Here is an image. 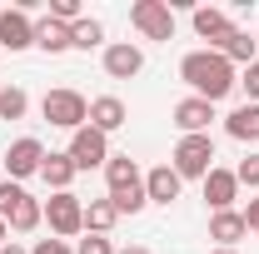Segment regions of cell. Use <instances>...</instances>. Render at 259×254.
I'll use <instances>...</instances> for the list:
<instances>
[{
	"label": "cell",
	"instance_id": "1",
	"mask_svg": "<svg viewBox=\"0 0 259 254\" xmlns=\"http://www.w3.org/2000/svg\"><path fill=\"white\" fill-rule=\"evenodd\" d=\"M180 80H185L199 100H209V105H220L225 95H234V85H239L234 65H229L220 50H190V55L180 60Z\"/></svg>",
	"mask_w": 259,
	"mask_h": 254
},
{
	"label": "cell",
	"instance_id": "2",
	"mask_svg": "<svg viewBox=\"0 0 259 254\" xmlns=\"http://www.w3.org/2000/svg\"><path fill=\"white\" fill-rule=\"evenodd\" d=\"M105 185H110V204H115V215H140L145 204H150V194H145V175H140V164L130 155H110L105 159Z\"/></svg>",
	"mask_w": 259,
	"mask_h": 254
},
{
	"label": "cell",
	"instance_id": "3",
	"mask_svg": "<svg viewBox=\"0 0 259 254\" xmlns=\"http://www.w3.org/2000/svg\"><path fill=\"white\" fill-rule=\"evenodd\" d=\"M0 220L10 224L15 234H30V229H40V224H45V204H40L25 185L0 180Z\"/></svg>",
	"mask_w": 259,
	"mask_h": 254
},
{
	"label": "cell",
	"instance_id": "4",
	"mask_svg": "<svg viewBox=\"0 0 259 254\" xmlns=\"http://www.w3.org/2000/svg\"><path fill=\"white\" fill-rule=\"evenodd\" d=\"M40 115L50 120L55 130H85L90 125V100L80 95V90H50V95L40 100Z\"/></svg>",
	"mask_w": 259,
	"mask_h": 254
},
{
	"label": "cell",
	"instance_id": "5",
	"mask_svg": "<svg viewBox=\"0 0 259 254\" xmlns=\"http://www.w3.org/2000/svg\"><path fill=\"white\" fill-rule=\"evenodd\" d=\"M169 164H175L180 180H204V175L214 170V140H209V135H180Z\"/></svg>",
	"mask_w": 259,
	"mask_h": 254
},
{
	"label": "cell",
	"instance_id": "6",
	"mask_svg": "<svg viewBox=\"0 0 259 254\" xmlns=\"http://www.w3.org/2000/svg\"><path fill=\"white\" fill-rule=\"evenodd\" d=\"M45 224H50V234L55 239H75V234H85V199L80 194H50L45 199Z\"/></svg>",
	"mask_w": 259,
	"mask_h": 254
},
{
	"label": "cell",
	"instance_id": "7",
	"mask_svg": "<svg viewBox=\"0 0 259 254\" xmlns=\"http://www.w3.org/2000/svg\"><path fill=\"white\" fill-rule=\"evenodd\" d=\"M130 25L145 40H175V10L164 0H135L130 5Z\"/></svg>",
	"mask_w": 259,
	"mask_h": 254
},
{
	"label": "cell",
	"instance_id": "8",
	"mask_svg": "<svg viewBox=\"0 0 259 254\" xmlns=\"http://www.w3.org/2000/svg\"><path fill=\"white\" fill-rule=\"evenodd\" d=\"M65 155H70V164H75V170H105V159H110V135H100V130H75V135H70V150H65Z\"/></svg>",
	"mask_w": 259,
	"mask_h": 254
},
{
	"label": "cell",
	"instance_id": "9",
	"mask_svg": "<svg viewBox=\"0 0 259 254\" xmlns=\"http://www.w3.org/2000/svg\"><path fill=\"white\" fill-rule=\"evenodd\" d=\"M40 164H45V145L35 140V135H20L10 150H5V180H30V175H40Z\"/></svg>",
	"mask_w": 259,
	"mask_h": 254
},
{
	"label": "cell",
	"instance_id": "10",
	"mask_svg": "<svg viewBox=\"0 0 259 254\" xmlns=\"http://www.w3.org/2000/svg\"><path fill=\"white\" fill-rule=\"evenodd\" d=\"M105 75L110 80H135L140 70H145V50L140 45H130V40H115V45H105Z\"/></svg>",
	"mask_w": 259,
	"mask_h": 254
},
{
	"label": "cell",
	"instance_id": "11",
	"mask_svg": "<svg viewBox=\"0 0 259 254\" xmlns=\"http://www.w3.org/2000/svg\"><path fill=\"white\" fill-rule=\"evenodd\" d=\"M0 45H5L10 55L35 45V20L25 15V10H0Z\"/></svg>",
	"mask_w": 259,
	"mask_h": 254
},
{
	"label": "cell",
	"instance_id": "12",
	"mask_svg": "<svg viewBox=\"0 0 259 254\" xmlns=\"http://www.w3.org/2000/svg\"><path fill=\"white\" fill-rule=\"evenodd\" d=\"M234 199H239V180H234V170H209L204 175V204L220 215V209H234Z\"/></svg>",
	"mask_w": 259,
	"mask_h": 254
},
{
	"label": "cell",
	"instance_id": "13",
	"mask_svg": "<svg viewBox=\"0 0 259 254\" xmlns=\"http://www.w3.org/2000/svg\"><path fill=\"white\" fill-rule=\"evenodd\" d=\"M209 120H214V105L199 95H185L180 105H175V125H180V135H209Z\"/></svg>",
	"mask_w": 259,
	"mask_h": 254
},
{
	"label": "cell",
	"instance_id": "14",
	"mask_svg": "<svg viewBox=\"0 0 259 254\" xmlns=\"http://www.w3.org/2000/svg\"><path fill=\"white\" fill-rule=\"evenodd\" d=\"M194 35H199V40H209V50H220V45H225V35L234 30V20H229L225 10H214V5H194Z\"/></svg>",
	"mask_w": 259,
	"mask_h": 254
},
{
	"label": "cell",
	"instance_id": "15",
	"mask_svg": "<svg viewBox=\"0 0 259 254\" xmlns=\"http://www.w3.org/2000/svg\"><path fill=\"white\" fill-rule=\"evenodd\" d=\"M185 190V180L175 175V164H155L150 175H145V194H150V204H175Z\"/></svg>",
	"mask_w": 259,
	"mask_h": 254
},
{
	"label": "cell",
	"instance_id": "16",
	"mask_svg": "<svg viewBox=\"0 0 259 254\" xmlns=\"http://www.w3.org/2000/svg\"><path fill=\"white\" fill-rule=\"evenodd\" d=\"M125 120H130V110H125V100H120V95H100V100H90V130L115 135Z\"/></svg>",
	"mask_w": 259,
	"mask_h": 254
},
{
	"label": "cell",
	"instance_id": "17",
	"mask_svg": "<svg viewBox=\"0 0 259 254\" xmlns=\"http://www.w3.org/2000/svg\"><path fill=\"white\" fill-rule=\"evenodd\" d=\"M244 234H249V229H244V215H239V209H220V215H209V239H214L220 249H234Z\"/></svg>",
	"mask_w": 259,
	"mask_h": 254
},
{
	"label": "cell",
	"instance_id": "18",
	"mask_svg": "<svg viewBox=\"0 0 259 254\" xmlns=\"http://www.w3.org/2000/svg\"><path fill=\"white\" fill-rule=\"evenodd\" d=\"M225 135L239 145H259V105H239L225 115Z\"/></svg>",
	"mask_w": 259,
	"mask_h": 254
},
{
	"label": "cell",
	"instance_id": "19",
	"mask_svg": "<svg viewBox=\"0 0 259 254\" xmlns=\"http://www.w3.org/2000/svg\"><path fill=\"white\" fill-rule=\"evenodd\" d=\"M35 45L45 50V55H65L70 50V25H60V20H35Z\"/></svg>",
	"mask_w": 259,
	"mask_h": 254
},
{
	"label": "cell",
	"instance_id": "20",
	"mask_svg": "<svg viewBox=\"0 0 259 254\" xmlns=\"http://www.w3.org/2000/svg\"><path fill=\"white\" fill-rule=\"evenodd\" d=\"M75 175H80V170L70 164V155H55V150H50V155H45V164H40V180H45L55 194L70 190V180H75Z\"/></svg>",
	"mask_w": 259,
	"mask_h": 254
},
{
	"label": "cell",
	"instance_id": "21",
	"mask_svg": "<svg viewBox=\"0 0 259 254\" xmlns=\"http://www.w3.org/2000/svg\"><path fill=\"white\" fill-rule=\"evenodd\" d=\"M220 55H225L229 65H254V60H259V50H254V35L234 25V30L225 35V45H220Z\"/></svg>",
	"mask_w": 259,
	"mask_h": 254
},
{
	"label": "cell",
	"instance_id": "22",
	"mask_svg": "<svg viewBox=\"0 0 259 254\" xmlns=\"http://www.w3.org/2000/svg\"><path fill=\"white\" fill-rule=\"evenodd\" d=\"M115 224H120V215H115L110 194H105V199H90V204H85V234H110Z\"/></svg>",
	"mask_w": 259,
	"mask_h": 254
},
{
	"label": "cell",
	"instance_id": "23",
	"mask_svg": "<svg viewBox=\"0 0 259 254\" xmlns=\"http://www.w3.org/2000/svg\"><path fill=\"white\" fill-rule=\"evenodd\" d=\"M100 40H105V25L90 20V15H80V20L70 25V50H95Z\"/></svg>",
	"mask_w": 259,
	"mask_h": 254
},
{
	"label": "cell",
	"instance_id": "24",
	"mask_svg": "<svg viewBox=\"0 0 259 254\" xmlns=\"http://www.w3.org/2000/svg\"><path fill=\"white\" fill-rule=\"evenodd\" d=\"M25 110H30V95L20 85H5L0 90V120H25Z\"/></svg>",
	"mask_w": 259,
	"mask_h": 254
},
{
	"label": "cell",
	"instance_id": "25",
	"mask_svg": "<svg viewBox=\"0 0 259 254\" xmlns=\"http://www.w3.org/2000/svg\"><path fill=\"white\" fill-rule=\"evenodd\" d=\"M234 180L249 185V190H259V155H244V159H239V164H234Z\"/></svg>",
	"mask_w": 259,
	"mask_h": 254
},
{
	"label": "cell",
	"instance_id": "26",
	"mask_svg": "<svg viewBox=\"0 0 259 254\" xmlns=\"http://www.w3.org/2000/svg\"><path fill=\"white\" fill-rule=\"evenodd\" d=\"M50 20L75 25V20H80V0H50Z\"/></svg>",
	"mask_w": 259,
	"mask_h": 254
},
{
	"label": "cell",
	"instance_id": "27",
	"mask_svg": "<svg viewBox=\"0 0 259 254\" xmlns=\"http://www.w3.org/2000/svg\"><path fill=\"white\" fill-rule=\"evenodd\" d=\"M75 254H115V244H110V234H90L75 244Z\"/></svg>",
	"mask_w": 259,
	"mask_h": 254
},
{
	"label": "cell",
	"instance_id": "28",
	"mask_svg": "<svg viewBox=\"0 0 259 254\" xmlns=\"http://www.w3.org/2000/svg\"><path fill=\"white\" fill-rule=\"evenodd\" d=\"M30 254H75V244H70V239H35Z\"/></svg>",
	"mask_w": 259,
	"mask_h": 254
},
{
	"label": "cell",
	"instance_id": "29",
	"mask_svg": "<svg viewBox=\"0 0 259 254\" xmlns=\"http://www.w3.org/2000/svg\"><path fill=\"white\" fill-rule=\"evenodd\" d=\"M244 90H249V105H259V60L254 65H244V80H239Z\"/></svg>",
	"mask_w": 259,
	"mask_h": 254
},
{
	"label": "cell",
	"instance_id": "30",
	"mask_svg": "<svg viewBox=\"0 0 259 254\" xmlns=\"http://www.w3.org/2000/svg\"><path fill=\"white\" fill-rule=\"evenodd\" d=\"M239 215H244V229H254V234H259V194L244 204V209H239Z\"/></svg>",
	"mask_w": 259,
	"mask_h": 254
},
{
	"label": "cell",
	"instance_id": "31",
	"mask_svg": "<svg viewBox=\"0 0 259 254\" xmlns=\"http://www.w3.org/2000/svg\"><path fill=\"white\" fill-rule=\"evenodd\" d=\"M0 254H30V249H20V244L10 239V244H0Z\"/></svg>",
	"mask_w": 259,
	"mask_h": 254
},
{
	"label": "cell",
	"instance_id": "32",
	"mask_svg": "<svg viewBox=\"0 0 259 254\" xmlns=\"http://www.w3.org/2000/svg\"><path fill=\"white\" fill-rule=\"evenodd\" d=\"M115 254H150L145 244H125V249H115Z\"/></svg>",
	"mask_w": 259,
	"mask_h": 254
},
{
	"label": "cell",
	"instance_id": "33",
	"mask_svg": "<svg viewBox=\"0 0 259 254\" xmlns=\"http://www.w3.org/2000/svg\"><path fill=\"white\" fill-rule=\"evenodd\" d=\"M0 244H10V224L0 220Z\"/></svg>",
	"mask_w": 259,
	"mask_h": 254
},
{
	"label": "cell",
	"instance_id": "34",
	"mask_svg": "<svg viewBox=\"0 0 259 254\" xmlns=\"http://www.w3.org/2000/svg\"><path fill=\"white\" fill-rule=\"evenodd\" d=\"M214 254H239V249H214Z\"/></svg>",
	"mask_w": 259,
	"mask_h": 254
}]
</instances>
